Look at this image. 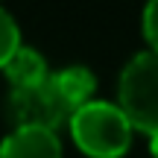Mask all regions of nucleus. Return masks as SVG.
I'll return each mask as SVG.
<instances>
[{
  "label": "nucleus",
  "mask_w": 158,
  "mask_h": 158,
  "mask_svg": "<svg viewBox=\"0 0 158 158\" xmlns=\"http://www.w3.org/2000/svg\"><path fill=\"white\" fill-rule=\"evenodd\" d=\"M70 135L94 158H117L129 149L132 123L117 102L91 100L70 114Z\"/></svg>",
  "instance_id": "nucleus-1"
},
{
  "label": "nucleus",
  "mask_w": 158,
  "mask_h": 158,
  "mask_svg": "<svg viewBox=\"0 0 158 158\" xmlns=\"http://www.w3.org/2000/svg\"><path fill=\"white\" fill-rule=\"evenodd\" d=\"M117 94L129 123L158 135V50H141L126 62Z\"/></svg>",
  "instance_id": "nucleus-2"
},
{
  "label": "nucleus",
  "mask_w": 158,
  "mask_h": 158,
  "mask_svg": "<svg viewBox=\"0 0 158 158\" xmlns=\"http://www.w3.org/2000/svg\"><path fill=\"white\" fill-rule=\"evenodd\" d=\"M6 108L9 117L18 126H44V129H56L62 120L73 114V108L64 102L53 79H41L32 85H18L6 97Z\"/></svg>",
  "instance_id": "nucleus-3"
},
{
  "label": "nucleus",
  "mask_w": 158,
  "mask_h": 158,
  "mask_svg": "<svg viewBox=\"0 0 158 158\" xmlns=\"http://www.w3.org/2000/svg\"><path fill=\"white\" fill-rule=\"evenodd\" d=\"M0 158H62V141L56 129L15 126L0 141Z\"/></svg>",
  "instance_id": "nucleus-4"
},
{
  "label": "nucleus",
  "mask_w": 158,
  "mask_h": 158,
  "mask_svg": "<svg viewBox=\"0 0 158 158\" xmlns=\"http://www.w3.org/2000/svg\"><path fill=\"white\" fill-rule=\"evenodd\" d=\"M53 85L59 88V94L64 97V102H68L70 108L85 106V102H91V94H94L97 88V79L91 73L88 68H82V64H70V68H62L56 70V73H50Z\"/></svg>",
  "instance_id": "nucleus-5"
},
{
  "label": "nucleus",
  "mask_w": 158,
  "mask_h": 158,
  "mask_svg": "<svg viewBox=\"0 0 158 158\" xmlns=\"http://www.w3.org/2000/svg\"><path fill=\"white\" fill-rule=\"evenodd\" d=\"M3 73H6V79L12 82V88H18V85H32V82L47 79V76H50V70H47L44 56H41L35 47L21 44V47L9 56V62L3 64Z\"/></svg>",
  "instance_id": "nucleus-6"
},
{
  "label": "nucleus",
  "mask_w": 158,
  "mask_h": 158,
  "mask_svg": "<svg viewBox=\"0 0 158 158\" xmlns=\"http://www.w3.org/2000/svg\"><path fill=\"white\" fill-rule=\"evenodd\" d=\"M21 47V32H18V21L0 6V68L9 62V56Z\"/></svg>",
  "instance_id": "nucleus-7"
},
{
  "label": "nucleus",
  "mask_w": 158,
  "mask_h": 158,
  "mask_svg": "<svg viewBox=\"0 0 158 158\" xmlns=\"http://www.w3.org/2000/svg\"><path fill=\"white\" fill-rule=\"evenodd\" d=\"M143 35L149 38L152 50H158V0H147L143 6Z\"/></svg>",
  "instance_id": "nucleus-8"
},
{
  "label": "nucleus",
  "mask_w": 158,
  "mask_h": 158,
  "mask_svg": "<svg viewBox=\"0 0 158 158\" xmlns=\"http://www.w3.org/2000/svg\"><path fill=\"white\" fill-rule=\"evenodd\" d=\"M149 152H152V158H158V135H152V143H149Z\"/></svg>",
  "instance_id": "nucleus-9"
}]
</instances>
